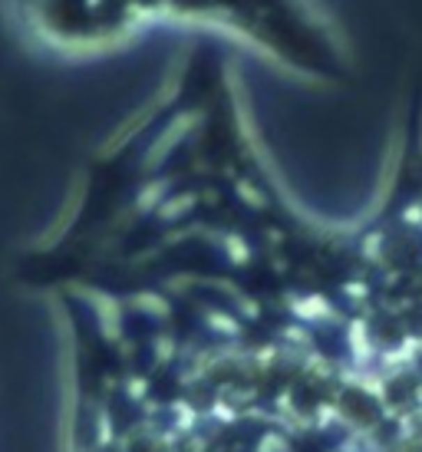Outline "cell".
<instances>
[{"instance_id":"1","label":"cell","mask_w":422,"mask_h":452,"mask_svg":"<svg viewBox=\"0 0 422 452\" xmlns=\"http://www.w3.org/2000/svg\"><path fill=\"white\" fill-rule=\"evenodd\" d=\"M13 30L63 60L123 50L182 30L258 56L297 83L334 86L350 70L347 33L323 0H3Z\"/></svg>"}]
</instances>
